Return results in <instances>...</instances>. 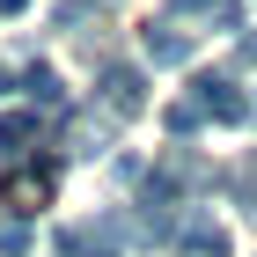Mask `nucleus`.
Instances as JSON below:
<instances>
[{
    "mask_svg": "<svg viewBox=\"0 0 257 257\" xmlns=\"http://www.w3.org/2000/svg\"><path fill=\"white\" fill-rule=\"evenodd\" d=\"M118 213H103V220H66L59 235H52V250L59 257H118Z\"/></svg>",
    "mask_w": 257,
    "mask_h": 257,
    "instance_id": "obj_1",
    "label": "nucleus"
},
{
    "mask_svg": "<svg viewBox=\"0 0 257 257\" xmlns=\"http://www.w3.org/2000/svg\"><path fill=\"white\" fill-rule=\"evenodd\" d=\"M191 103H198V118H220V125H250V96H242L228 74H198L191 81Z\"/></svg>",
    "mask_w": 257,
    "mask_h": 257,
    "instance_id": "obj_2",
    "label": "nucleus"
},
{
    "mask_svg": "<svg viewBox=\"0 0 257 257\" xmlns=\"http://www.w3.org/2000/svg\"><path fill=\"white\" fill-rule=\"evenodd\" d=\"M140 103H147V81H140V66L110 59V66H103V110H110V118H140Z\"/></svg>",
    "mask_w": 257,
    "mask_h": 257,
    "instance_id": "obj_3",
    "label": "nucleus"
},
{
    "mask_svg": "<svg viewBox=\"0 0 257 257\" xmlns=\"http://www.w3.org/2000/svg\"><path fill=\"white\" fill-rule=\"evenodd\" d=\"M140 52H147L155 66H184L191 59V37H184L177 22H155V30H140Z\"/></svg>",
    "mask_w": 257,
    "mask_h": 257,
    "instance_id": "obj_4",
    "label": "nucleus"
},
{
    "mask_svg": "<svg viewBox=\"0 0 257 257\" xmlns=\"http://www.w3.org/2000/svg\"><path fill=\"white\" fill-rule=\"evenodd\" d=\"M177 250H184V257H228V228H213L206 213H191V220L177 228Z\"/></svg>",
    "mask_w": 257,
    "mask_h": 257,
    "instance_id": "obj_5",
    "label": "nucleus"
},
{
    "mask_svg": "<svg viewBox=\"0 0 257 257\" xmlns=\"http://www.w3.org/2000/svg\"><path fill=\"white\" fill-rule=\"evenodd\" d=\"M169 15H198L206 30H242V0H169Z\"/></svg>",
    "mask_w": 257,
    "mask_h": 257,
    "instance_id": "obj_6",
    "label": "nucleus"
},
{
    "mask_svg": "<svg viewBox=\"0 0 257 257\" xmlns=\"http://www.w3.org/2000/svg\"><path fill=\"white\" fill-rule=\"evenodd\" d=\"M30 147H37V110H8L0 118V162L30 155Z\"/></svg>",
    "mask_w": 257,
    "mask_h": 257,
    "instance_id": "obj_7",
    "label": "nucleus"
},
{
    "mask_svg": "<svg viewBox=\"0 0 257 257\" xmlns=\"http://www.w3.org/2000/svg\"><path fill=\"white\" fill-rule=\"evenodd\" d=\"M22 96L37 103V110H59L66 88H59V74H52V66H30V74H22Z\"/></svg>",
    "mask_w": 257,
    "mask_h": 257,
    "instance_id": "obj_8",
    "label": "nucleus"
},
{
    "mask_svg": "<svg viewBox=\"0 0 257 257\" xmlns=\"http://www.w3.org/2000/svg\"><path fill=\"white\" fill-rule=\"evenodd\" d=\"M103 147H110V133H103V125H88V118L66 125V155H103Z\"/></svg>",
    "mask_w": 257,
    "mask_h": 257,
    "instance_id": "obj_9",
    "label": "nucleus"
},
{
    "mask_svg": "<svg viewBox=\"0 0 257 257\" xmlns=\"http://www.w3.org/2000/svg\"><path fill=\"white\" fill-rule=\"evenodd\" d=\"M162 125H169V133H177V140H191V133H198V125H206V118H198V103L184 96V103H169V110H162Z\"/></svg>",
    "mask_w": 257,
    "mask_h": 257,
    "instance_id": "obj_10",
    "label": "nucleus"
},
{
    "mask_svg": "<svg viewBox=\"0 0 257 257\" xmlns=\"http://www.w3.org/2000/svg\"><path fill=\"white\" fill-rule=\"evenodd\" d=\"M0 250L22 257V250H30V228H22V220H8V228H0Z\"/></svg>",
    "mask_w": 257,
    "mask_h": 257,
    "instance_id": "obj_11",
    "label": "nucleus"
},
{
    "mask_svg": "<svg viewBox=\"0 0 257 257\" xmlns=\"http://www.w3.org/2000/svg\"><path fill=\"white\" fill-rule=\"evenodd\" d=\"M0 8H8V15H22V8H30V0H0Z\"/></svg>",
    "mask_w": 257,
    "mask_h": 257,
    "instance_id": "obj_12",
    "label": "nucleus"
},
{
    "mask_svg": "<svg viewBox=\"0 0 257 257\" xmlns=\"http://www.w3.org/2000/svg\"><path fill=\"white\" fill-rule=\"evenodd\" d=\"M242 59H257V37H242Z\"/></svg>",
    "mask_w": 257,
    "mask_h": 257,
    "instance_id": "obj_13",
    "label": "nucleus"
},
{
    "mask_svg": "<svg viewBox=\"0 0 257 257\" xmlns=\"http://www.w3.org/2000/svg\"><path fill=\"white\" fill-rule=\"evenodd\" d=\"M0 96H8V66H0Z\"/></svg>",
    "mask_w": 257,
    "mask_h": 257,
    "instance_id": "obj_14",
    "label": "nucleus"
},
{
    "mask_svg": "<svg viewBox=\"0 0 257 257\" xmlns=\"http://www.w3.org/2000/svg\"><path fill=\"white\" fill-rule=\"evenodd\" d=\"M250 118H257V103H250Z\"/></svg>",
    "mask_w": 257,
    "mask_h": 257,
    "instance_id": "obj_15",
    "label": "nucleus"
}]
</instances>
